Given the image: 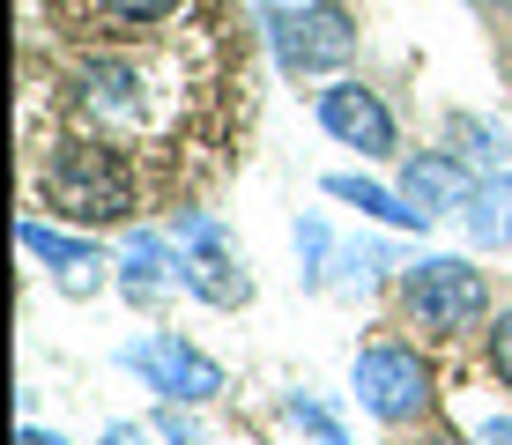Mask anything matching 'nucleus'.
I'll use <instances>...</instances> for the list:
<instances>
[{
    "label": "nucleus",
    "mask_w": 512,
    "mask_h": 445,
    "mask_svg": "<svg viewBox=\"0 0 512 445\" xmlns=\"http://www.w3.org/2000/svg\"><path fill=\"white\" fill-rule=\"evenodd\" d=\"M38 186H45V208H60V216H75V223H119L134 208L127 164H119V149H104V141H60V149L45 156Z\"/></svg>",
    "instance_id": "f257e3e1"
},
{
    "label": "nucleus",
    "mask_w": 512,
    "mask_h": 445,
    "mask_svg": "<svg viewBox=\"0 0 512 445\" xmlns=\"http://www.w3.org/2000/svg\"><path fill=\"white\" fill-rule=\"evenodd\" d=\"M401 305H409V319L423 334H468L475 319H483V305H490V282L475 275L468 260H423L409 282H401Z\"/></svg>",
    "instance_id": "f03ea898"
},
{
    "label": "nucleus",
    "mask_w": 512,
    "mask_h": 445,
    "mask_svg": "<svg viewBox=\"0 0 512 445\" xmlns=\"http://www.w3.org/2000/svg\"><path fill=\"white\" fill-rule=\"evenodd\" d=\"M357 401L372 408L379 423H416L423 408H431V371H423L416 349L401 342H379L357 356Z\"/></svg>",
    "instance_id": "7ed1b4c3"
},
{
    "label": "nucleus",
    "mask_w": 512,
    "mask_h": 445,
    "mask_svg": "<svg viewBox=\"0 0 512 445\" xmlns=\"http://www.w3.org/2000/svg\"><path fill=\"white\" fill-rule=\"evenodd\" d=\"M275 45H282V67H297V75H327V67H342L349 52H357V30H349L342 8H275Z\"/></svg>",
    "instance_id": "20e7f679"
},
{
    "label": "nucleus",
    "mask_w": 512,
    "mask_h": 445,
    "mask_svg": "<svg viewBox=\"0 0 512 445\" xmlns=\"http://www.w3.org/2000/svg\"><path fill=\"white\" fill-rule=\"evenodd\" d=\"M320 127L357 156H394V112L372 97L364 82H334L320 89Z\"/></svg>",
    "instance_id": "39448f33"
},
{
    "label": "nucleus",
    "mask_w": 512,
    "mask_h": 445,
    "mask_svg": "<svg viewBox=\"0 0 512 445\" xmlns=\"http://www.w3.org/2000/svg\"><path fill=\"white\" fill-rule=\"evenodd\" d=\"M127 364L134 371H149L156 379V394H179V401H208L216 394V364H201L193 349H179V342H141V349H127Z\"/></svg>",
    "instance_id": "423d86ee"
},
{
    "label": "nucleus",
    "mask_w": 512,
    "mask_h": 445,
    "mask_svg": "<svg viewBox=\"0 0 512 445\" xmlns=\"http://www.w3.org/2000/svg\"><path fill=\"white\" fill-rule=\"evenodd\" d=\"M141 75L127 60H90L82 67V112H97L104 127H141Z\"/></svg>",
    "instance_id": "0eeeda50"
},
{
    "label": "nucleus",
    "mask_w": 512,
    "mask_h": 445,
    "mask_svg": "<svg viewBox=\"0 0 512 445\" xmlns=\"http://www.w3.org/2000/svg\"><path fill=\"white\" fill-rule=\"evenodd\" d=\"M468 171L453 164V156H416L409 171H401V201L416 208V216H438V208H461L468 201Z\"/></svg>",
    "instance_id": "6e6552de"
},
{
    "label": "nucleus",
    "mask_w": 512,
    "mask_h": 445,
    "mask_svg": "<svg viewBox=\"0 0 512 445\" xmlns=\"http://www.w3.org/2000/svg\"><path fill=\"white\" fill-rule=\"evenodd\" d=\"M468 230H475V245H505L512 238V178H490V186L468 193Z\"/></svg>",
    "instance_id": "1a4fd4ad"
},
{
    "label": "nucleus",
    "mask_w": 512,
    "mask_h": 445,
    "mask_svg": "<svg viewBox=\"0 0 512 445\" xmlns=\"http://www.w3.org/2000/svg\"><path fill=\"white\" fill-rule=\"evenodd\" d=\"M327 193H334V201H357L364 208V216H386V223H431V216H416V208L409 201H394V193H379V186H357V178H327Z\"/></svg>",
    "instance_id": "9d476101"
},
{
    "label": "nucleus",
    "mask_w": 512,
    "mask_h": 445,
    "mask_svg": "<svg viewBox=\"0 0 512 445\" xmlns=\"http://www.w3.org/2000/svg\"><path fill=\"white\" fill-rule=\"evenodd\" d=\"M186 0H97L104 23H127V30H149V23H171Z\"/></svg>",
    "instance_id": "9b49d317"
},
{
    "label": "nucleus",
    "mask_w": 512,
    "mask_h": 445,
    "mask_svg": "<svg viewBox=\"0 0 512 445\" xmlns=\"http://www.w3.org/2000/svg\"><path fill=\"white\" fill-rule=\"evenodd\" d=\"M490 379L512 394V305L498 312V327H490Z\"/></svg>",
    "instance_id": "f8f14e48"
},
{
    "label": "nucleus",
    "mask_w": 512,
    "mask_h": 445,
    "mask_svg": "<svg viewBox=\"0 0 512 445\" xmlns=\"http://www.w3.org/2000/svg\"><path fill=\"white\" fill-rule=\"evenodd\" d=\"M475 445H512V416H483L475 423Z\"/></svg>",
    "instance_id": "ddd939ff"
},
{
    "label": "nucleus",
    "mask_w": 512,
    "mask_h": 445,
    "mask_svg": "<svg viewBox=\"0 0 512 445\" xmlns=\"http://www.w3.org/2000/svg\"><path fill=\"white\" fill-rule=\"evenodd\" d=\"M423 445H468V438H446V431H438V438H423Z\"/></svg>",
    "instance_id": "4468645a"
}]
</instances>
